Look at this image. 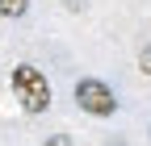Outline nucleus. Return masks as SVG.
Instances as JSON below:
<instances>
[{"mask_svg": "<svg viewBox=\"0 0 151 146\" xmlns=\"http://www.w3.org/2000/svg\"><path fill=\"white\" fill-rule=\"evenodd\" d=\"M76 104H80L88 117H113V108H118L113 88L105 79H80L76 84Z\"/></svg>", "mask_w": 151, "mask_h": 146, "instance_id": "nucleus-2", "label": "nucleus"}, {"mask_svg": "<svg viewBox=\"0 0 151 146\" xmlns=\"http://www.w3.org/2000/svg\"><path fill=\"white\" fill-rule=\"evenodd\" d=\"M9 84H13V96L21 100V108H25L29 117H38V113L50 108V84H46V75L34 63H17Z\"/></svg>", "mask_w": 151, "mask_h": 146, "instance_id": "nucleus-1", "label": "nucleus"}, {"mask_svg": "<svg viewBox=\"0 0 151 146\" xmlns=\"http://www.w3.org/2000/svg\"><path fill=\"white\" fill-rule=\"evenodd\" d=\"M42 146H71V138H67V134H50Z\"/></svg>", "mask_w": 151, "mask_h": 146, "instance_id": "nucleus-5", "label": "nucleus"}, {"mask_svg": "<svg viewBox=\"0 0 151 146\" xmlns=\"http://www.w3.org/2000/svg\"><path fill=\"white\" fill-rule=\"evenodd\" d=\"M139 71L151 75V46H143V54H139Z\"/></svg>", "mask_w": 151, "mask_h": 146, "instance_id": "nucleus-4", "label": "nucleus"}, {"mask_svg": "<svg viewBox=\"0 0 151 146\" xmlns=\"http://www.w3.org/2000/svg\"><path fill=\"white\" fill-rule=\"evenodd\" d=\"M29 0H0V17H9V21H17V17H25Z\"/></svg>", "mask_w": 151, "mask_h": 146, "instance_id": "nucleus-3", "label": "nucleus"}, {"mask_svg": "<svg viewBox=\"0 0 151 146\" xmlns=\"http://www.w3.org/2000/svg\"><path fill=\"white\" fill-rule=\"evenodd\" d=\"M63 4H71V9H84V4H88V0H63Z\"/></svg>", "mask_w": 151, "mask_h": 146, "instance_id": "nucleus-6", "label": "nucleus"}]
</instances>
